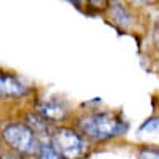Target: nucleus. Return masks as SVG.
Here are the masks:
<instances>
[{
    "mask_svg": "<svg viewBox=\"0 0 159 159\" xmlns=\"http://www.w3.org/2000/svg\"><path fill=\"white\" fill-rule=\"evenodd\" d=\"M78 129L92 140H108L116 135H123L127 124L115 113H94L80 119Z\"/></svg>",
    "mask_w": 159,
    "mask_h": 159,
    "instance_id": "1",
    "label": "nucleus"
},
{
    "mask_svg": "<svg viewBox=\"0 0 159 159\" xmlns=\"http://www.w3.org/2000/svg\"><path fill=\"white\" fill-rule=\"evenodd\" d=\"M2 137L7 142L8 147H11L16 153L21 154H38L40 147L37 135L32 127L25 124H8L3 127Z\"/></svg>",
    "mask_w": 159,
    "mask_h": 159,
    "instance_id": "2",
    "label": "nucleus"
},
{
    "mask_svg": "<svg viewBox=\"0 0 159 159\" xmlns=\"http://www.w3.org/2000/svg\"><path fill=\"white\" fill-rule=\"evenodd\" d=\"M51 145L64 159H80L86 153V143L83 137L70 129H56L52 132Z\"/></svg>",
    "mask_w": 159,
    "mask_h": 159,
    "instance_id": "3",
    "label": "nucleus"
},
{
    "mask_svg": "<svg viewBox=\"0 0 159 159\" xmlns=\"http://www.w3.org/2000/svg\"><path fill=\"white\" fill-rule=\"evenodd\" d=\"M0 92H2L3 97L11 99V97H22V96H25L29 92V89L13 75L2 73L0 75Z\"/></svg>",
    "mask_w": 159,
    "mask_h": 159,
    "instance_id": "4",
    "label": "nucleus"
},
{
    "mask_svg": "<svg viewBox=\"0 0 159 159\" xmlns=\"http://www.w3.org/2000/svg\"><path fill=\"white\" fill-rule=\"evenodd\" d=\"M38 113L48 121H61L67 116V108L59 100H46L38 105Z\"/></svg>",
    "mask_w": 159,
    "mask_h": 159,
    "instance_id": "5",
    "label": "nucleus"
},
{
    "mask_svg": "<svg viewBox=\"0 0 159 159\" xmlns=\"http://www.w3.org/2000/svg\"><path fill=\"white\" fill-rule=\"evenodd\" d=\"M110 13H111V18L115 22H118L119 25H127L129 24V19L130 16L127 15V11L123 8L121 3H118V2H111V8H110Z\"/></svg>",
    "mask_w": 159,
    "mask_h": 159,
    "instance_id": "6",
    "label": "nucleus"
},
{
    "mask_svg": "<svg viewBox=\"0 0 159 159\" xmlns=\"http://www.w3.org/2000/svg\"><path fill=\"white\" fill-rule=\"evenodd\" d=\"M38 159H64L52 145H42L38 151Z\"/></svg>",
    "mask_w": 159,
    "mask_h": 159,
    "instance_id": "7",
    "label": "nucleus"
},
{
    "mask_svg": "<svg viewBox=\"0 0 159 159\" xmlns=\"http://www.w3.org/2000/svg\"><path fill=\"white\" fill-rule=\"evenodd\" d=\"M140 132H159V119H148L147 123H143L140 127Z\"/></svg>",
    "mask_w": 159,
    "mask_h": 159,
    "instance_id": "8",
    "label": "nucleus"
},
{
    "mask_svg": "<svg viewBox=\"0 0 159 159\" xmlns=\"http://www.w3.org/2000/svg\"><path fill=\"white\" fill-rule=\"evenodd\" d=\"M139 159H159L157 148H143L139 154Z\"/></svg>",
    "mask_w": 159,
    "mask_h": 159,
    "instance_id": "9",
    "label": "nucleus"
},
{
    "mask_svg": "<svg viewBox=\"0 0 159 159\" xmlns=\"http://www.w3.org/2000/svg\"><path fill=\"white\" fill-rule=\"evenodd\" d=\"M88 3H91L92 7H102L105 3V0H86Z\"/></svg>",
    "mask_w": 159,
    "mask_h": 159,
    "instance_id": "10",
    "label": "nucleus"
},
{
    "mask_svg": "<svg viewBox=\"0 0 159 159\" xmlns=\"http://www.w3.org/2000/svg\"><path fill=\"white\" fill-rule=\"evenodd\" d=\"M154 43L157 45V48H159V27L154 30Z\"/></svg>",
    "mask_w": 159,
    "mask_h": 159,
    "instance_id": "11",
    "label": "nucleus"
},
{
    "mask_svg": "<svg viewBox=\"0 0 159 159\" xmlns=\"http://www.w3.org/2000/svg\"><path fill=\"white\" fill-rule=\"evenodd\" d=\"M3 157H5V159H21V157H18V156H10V154H7V156L3 154Z\"/></svg>",
    "mask_w": 159,
    "mask_h": 159,
    "instance_id": "12",
    "label": "nucleus"
},
{
    "mask_svg": "<svg viewBox=\"0 0 159 159\" xmlns=\"http://www.w3.org/2000/svg\"><path fill=\"white\" fill-rule=\"evenodd\" d=\"M72 2H75V3H78V0H72Z\"/></svg>",
    "mask_w": 159,
    "mask_h": 159,
    "instance_id": "13",
    "label": "nucleus"
}]
</instances>
